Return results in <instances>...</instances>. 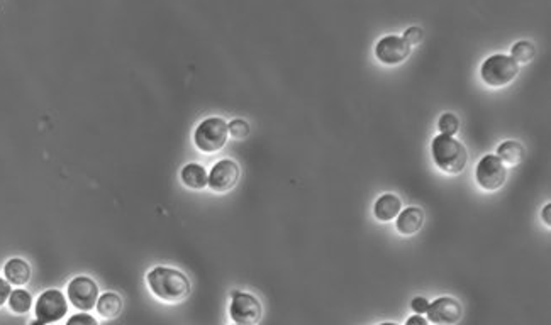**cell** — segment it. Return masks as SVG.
Listing matches in <instances>:
<instances>
[{"mask_svg":"<svg viewBox=\"0 0 551 325\" xmlns=\"http://www.w3.org/2000/svg\"><path fill=\"white\" fill-rule=\"evenodd\" d=\"M475 178L482 188L487 190V192H494V190H499L505 183L508 170H505V165L499 158L487 154V156L482 158L479 165H477Z\"/></svg>","mask_w":551,"mask_h":325,"instance_id":"5b68a950","label":"cell"},{"mask_svg":"<svg viewBox=\"0 0 551 325\" xmlns=\"http://www.w3.org/2000/svg\"><path fill=\"white\" fill-rule=\"evenodd\" d=\"M31 305L32 296L26 290H15L9 296V307L15 314H26V312L31 310Z\"/></svg>","mask_w":551,"mask_h":325,"instance_id":"ac0fdd59","label":"cell"},{"mask_svg":"<svg viewBox=\"0 0 551 325\" xmlns=\"http://www.w3.org/2000/svg\"><path fill=\"white\" fill-rule=\"evenodd\" d=\"M437 127H440V131L443 136L451 137L458 132L460 122H458L456 116H453V113H443V116L440 117V122H437Z\"/></svg>","mask_w":551,"mask_h":325,"instance_id":"ffe728a7","label":"cell"},{"mask_svg":"<svg viewBox=\"0 0 551 325\" xmlns=\"http://www.w3.org/2000/svg\"><path fill=\"white\" fill-rule=\"evenodd\" d=\"M424 222V212L417 207H409V209L402 210L399 215H397V230L404 235H411L416 234L417 230L423 227Z\"/></svg>","mask_w":551,"mask_h":325,"instance_id":"7c38bea8","label":"cell"},{"mask_svg":"<svg viewBox=\"0 0 551 325\" xmlns=\"http://www.w3.org/2000/svg\"><path fill=\"white\" fill-rule=\"evenodd\" d=\"M238 180H240V166L233 160H221L210 170L208 185L212 188V192L224 193L229 192Z\"/></svg>","mask_w":551,"mask_h":325,"instance_id":"9c48e42d","label":"cell"},{"mask_svg":"<svg viewBox=\"0 0 551 325\" xmlns=\"http://www.w3.org/2000/svg\"><path fill=\"white\" fill-rule=\"evenodd\" d=\"M431 153L436 166L440 170H443L444 173H461L465 170V166H467V149H465V146L461 144L460 141L453 139V137L449 136H443V134L436 136L431 144Z\"/></svg>","mask_w":551,"mask_h":325,"instance_id":"7a4b0ae2","label":"cell"},{"mask_svg":"<svg viewBox=\"0 0 551 325\" xmlns=\"http://www.w3.org/2000/svg\"><path fill=\"white\" fill-rule=\"evenodd\" d=\"M182 181H184L185 186L193 190H200L208 185V178L209 174L205 172V168L202 165H197V162H190V165H185L184 170L180 173Z\"/></svg>","mask_w":551,"mask_h":325,"instance_id":"9a60e30c","label":"cell"},{"mask_svg":"<svg viewBox=\"0 0 551 325\" xmlns=\"http://www.w3.org/2000/svg\"><path fill=\"white\" fill-rule=\"evenodd\" d=\"M541 219L545 221L546 226H551V203H548V205L545 207V210H543L541 214Z\"/></svg>","mask_w":551,"mask_h":325,"instance_id":"4316f807","label":"cell"},{"mask_svg":"<svg viewBox=\"0 0 551 325\" xmlns=\"http://www.w3.org/2000/svg\"><path fill=\"white\" fill-rule=\"evenodd\" d=\"M526 151L524 148L516 141H505L497 148V158L504 162V165L509 166H517L521 165L522 160H524Z\"/></svg>","mask_w":551,"mask_h":325,"instance_id":"2e32d148","label":"cell"},{"mask_svg":"<svg viewBox=\"0 0 551 325\" xmlns=\"http://www.w3.org/2000/svg\"><path fill=\"white\" fill-rule=\"evenodd\" d=\"M229 314L236 325H257L261 320L263 310L260 302L253 295L233 291Z\"/></svg>","mask_w":551,"mask_h":325,"instance_id":"52a82bcc","label":"cell"},{"mask_svg":"<svg viewBox=\"0 0 551 325\" xmlns=\"http://www.w3.org/2000/svg\"><path fill=\"white\" fill-rule=\"evenodd\" d=\"M519 67L510 56L492 55L484 61L480 68L482 80L490 87H504L516 78Z\"/></svg>","mask_w":551,"mask_h":325,"instance_id":"277c9868","label":"cell"},{"mask_svg":"<svg viewBox=\"0 0 551 325\" xmlns=\"http://www.w3.org/2000/svg\"><path fill=\"white\" fill-rule=\"evenodd\" d=\"M228 122L221 117H209L197 125L193 142L200 151L216 153L228 141Z\"/></svg>","mask_w":551,"mask_h":325,"instance_id":"3957f363","label":"cell"},{"mask_svg":"<svg viewBox=\"0 0 551 325\" xmlns=\"http://www.w3.org/2000/svg\"><path fill=\"white\" fill-rule=\"evenodd\" d=\"M400 209H402V203H400L395 195H382L375 202V217L382 222L394 221L397 215L400 214Z\"/></svg>","mask_w":551,"mask_h":325,"instance_id":"5bb4252c","label":"cell"},{"mask_svg":"<svg viewBox=\"0 0 551 325\" xmlns=\"http://www.w3.org/2000/svg\"><path fill=\"white\" fill-rule=\"evenodd\" d=\"M234 325H236V324H234Z\"/></svg>","mask_w":551,"mask_h":325,"instance_id":"f546056e","label":"cell"},{"mask_svg":"<svg viewBox=\"0 0 551 325\" xmlns=\"http://www.w3.org/2000/svg\"><path fill=\"white\" fill-rule=\"evenodd\" d=\"M31 325H44V324L39 322V320H34V322H31Z\"/></svg>","mask_w":551,"mask_h":325,"instance_id":"83f0119b","label":"cell"},{"mask_svg":"<svg viewBox=\"0 0 551 325\" xmlns=\"http://www.w3.org/2000/svg\"><path fill=\"white\" fill-rule=\"evenodd\" d=\"M68 300L79 310H92L97 305V300H99V286L94 279L87 278V276H79L68 284Z\"/></svg>","mask_w":551,"mask_h":325,"instance_id":"ba28073f","label":"cell"},{"mask_svg":"<svg viewBox=\"0 0 551 325\" xmlns=\"http://www.w3.org/2000/svg\"><path fill=\"white\" fill-rule=\"evenodd\" d=\"M228 132L233 137H236V139H245V137H248V134H250L248 122L243 120V119L231 120L228 124Z\"/></svg>","mask_w":551,"mask_h":325,"instance_id":"44dd1931","label":"cell"},{"mask_svg":"<svg viewBox=\"0 0 551 325\" xmlns=\"http://www.w3.org/2000/svg\"><path fill=\"white\" fill-rule=\"evenodd\" d=\"M4 275H6L7 282L11 284H18V286H22L29 282L31 278V268L29 264L22 259L14 258L7 261L6 266H4Z\"/></svg>","mask_w":551,"mask_h":325,"instance_id":"4fadbf2b","label":"cell"},{"mask_svg":"<svg viewBox=\"0 0 551 325\" xmlns=\"http://www.w3.org/2000/svg\"><path fill=\"white\" fill-rule=\"evenodd\" d=\"M404 41L409 44V46H417V44L421 43V39H423V31H421V27H409V29L404 32Z\"/></svg>","mask_w":551,"mask_h":325,"instance_id":"7402d4cb","label":"cell"},{"mask_svg":"<svg viewBox=\"0 0 551 325\" xmlns=\"http://www.w3.org/2000/svg\"><path fill=\"white\" fill-rule=\"evenodd\" d=\"M375 55L385 64H399L411 55V46L399 36H385L376 43Z\"/></svg>","mask_w":551,"mask_h":325,"instance_id":"8fae6325","label":"cell"},{"mask_svg":"<svg viewBox=\"0 0 551 325\" xmlns=\"http://www.w3.org/2000/svg\"><path fill=\"white\" fill-rule=\"evenodd\" d=\"M97 310L104 319H114L123 312V300L116 293H104L97 300Z\"/></svg>","mask_w":551,"mask_h":325,"instance_id":"e0dca14e","label":"cell"},{"mask_svg":"<svg viewBox=\"0 0 551 325\" xmlns=\"http://www.w3.org/2000/svg\"><path fill=\"white\" fill-rule=\"evenodd\" d=\"M461 305L455 298L443 296L437 298L428 307V320L435 325H455L461 319Z\"/></svg>","mask_w":551,"mask_h":325,"instance_id":"30bf717a","label":"cell"},{"mask_svg":"<svg viewBox=\"0 0 551 325\" xmlns=\"http://www.w3.org/2000/svg\"><path fill=\"white\" fill-rule=\"evenodd\" d=\"M380 325H397V324H390V322H385V324H380Z\"/></svg>","mask_w":551,"mask_h":325,"instance_id":"f1b7e54d","label":"cell"},{"mask_svg":"<svg viewBox=\"0 0 551 325\" xmlns=\"http://www.w3.org/2000/svg\"><path fill=\"white\" fill-rule=\"evenodd\" d=\"M406 325H429L428 320L423 315H412L409 317Z\"/></svg>","mask_w":551,"mask_h":325,"instance_id":"484cf974","label":"cell"},{"mask_svg":"<svg viewBox=\"0 0 551 325\" xmlns=\"http://www.w3.org/2000/svg\"><path fill=\"white\" fill-rule=\"evenodd\" d=\"M428 307H429V302L426 298H423V296H417V298L412 300L411 303V308L416 312V314H426L428 312Z\"/></svg>","mask_w":551,"mask_h":325,"instance_id":"cb8c5ba5","label":"cell"},{"mask_svg":"<svg viewBox=\"0 0 551 325\" xmlns=\"http://www.w3.org/2000/svg\"><path fill=\"white\" fill-rule=\"evenodd\" d=\"M67 325H99V322L90 314H75L68 319Z\"/></svg>","mask_w":551,"mask_h":325,"instance_id":"603a6c76","label":"cell"},{"mask_svg":"<svg viewBox=\"0 0 551 325\" xmlns=\"http://www.w3.org/2000/svg\"><path fill=\"white\" fill-rule=\"evenodd\" d=\"M11 293H12L11 283L6 282V279H4V278H0V307H2V305L6 303L7 300H9Z\"/></svg>","mask_w":551,"mask_h":325,"instance_id":"d4e9b609","label":"cell"},{"mask_svg":"<svg viewBox=\"0 0 551 325\" xmlns=\"http://www.w3.org/2000/svg\"><path fill=\"white\" fill-rule=\"evenodd\" d=\"M67 298L60 290H48L36 302V319L44 325H51L67 315Z\"/></svg>","mask_w":551,"mask_h":325,"instance_id":"8992f818","label":"cell"},{"mask_svg":"<svg viewBox=\"0 0 551 325\" xmlns=\"http://www.w3.org/2000/svg\"><path fill=\"white\" fill-rule=\"evenodd\" d=\"M534 55H536V48L529 41H519L510 50V58L516 63H529L534 58Z\"/></svg>","mask_w":551,"mask_h":325,"instance_id":"d6986e66","label":"cell"},{"mask_svg":"<svg viewBox=\"0 0 551 325\" xmlns=\"http://www.w3.org/2000/svg\"><path fill=\"white\" fill-rule=\"evenodd\" d=\"M148 284L153 293L165 302H182L190 293L187 276L173 268H153L148 273Z\"/></svg>","mask_w":551,"mask_h":325,"instance_id":"6da1fadb","label":"cell"}]
</instances>
